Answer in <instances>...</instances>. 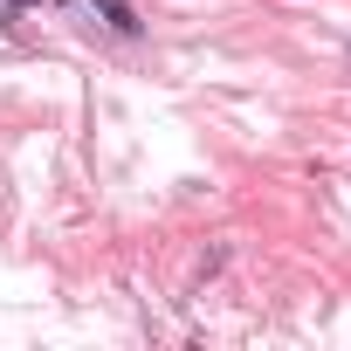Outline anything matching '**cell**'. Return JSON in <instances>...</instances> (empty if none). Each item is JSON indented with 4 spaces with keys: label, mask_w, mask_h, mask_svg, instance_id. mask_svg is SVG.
I'll use <instances>...</instances> for the list:
<instances>
[{
    "label": "cell",
    "mask_w": 351,
    "mask_h": 351,
    "mask_svg": "<svg viewBox=\"0 0 351 351\" xmlns=\"http://www.w3.org/2000/svg\"><path fill=\"white\" fill-rule=\"evenodd\" d=\"M90 8H97V14H104V21L117 28V35H138V28H145V21H138V8H131V0H90Z\"/></svg>",
    "instance_id": "1"
}]
</instances>
